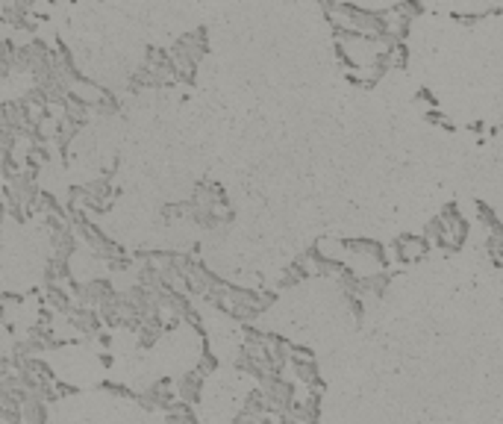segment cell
<instances>
[{
	"instance_id": "6da1fadb",
	"label": "cell",
	"mask_w": 503,
	"mask_h": 424,
	"mask_svg": "<svg viewBox=\"0 0 503 424\" xmlns=\"http://www.w3.org/2000/svg\"><path fill=\"white\" fill-rule=\"evenodd\" d=\"M259 392L265 395L268 416H283V412H291V407L298 404V401H294V386L289 383V380H283L280 374H268L259 383Z\"/></svg>"
},
{
	"instance_id": "7a4b0ae2",
	"label": "cell",
	"mask_w": 503,
	"mask_h": 424,
	"mask_svg": "<svg viewBox=\"0 0 503 424\" xmlns=\"http://www.w3.org/2000/svg\"><path fill=\"white\" fill-rule=\"evenodd\" d=\"M74 295L80 298L83 307H92V310H101L106 301H112L118 292L115 286L109 283L106 277H97V280H85V283H71Z\"/></svg>"
},
{
	"instance_id": "3957f363",
	"label": "cell",
	"mask_w": 503,
	"mask_h": 424,
	"mask_svg": "<svg viewBox=\"0 0 503 424\" xmlns=\"http://www.w3.org/2000/svg\"><path fill=\"white\" fill-rule=\"evenodd\" d=\"M65 319H68L71 327L80 333V336H85V339H97V336H101V330H103L101 312L92 310V307H83V303H74V310L65 315Z\"/></svg>"
},
{
	"instance_id": "277c9868",
	"label": "cell",
	"mask_w": 503,
	"mask_h": 424,
	"mask_svg": "<svg viewBox=\"0 0 503 424\" xmlns=\"http://www.w3.org/2000/svg\"><path fill=\"white\" fill-rule=\"evenodd\" d=\"M345 251L353 254L356 259H368V263H374L380 271L389 268L386 248H382L377 239H345Z\"/></svg>"
},
{
	"instance_id": "5b68a950",
	"label": "cell",
	"mask_w": 503,
	"mask_h": 424,
	"mask_svg": "<svg viewBox=\"0 0 503 424\" xmlns=\"http://www.w3.org/2000/svg\"><path fill=\"white\" fill-rule=\"evenodd\" d=\"M439 219L447 224V239H451V254H453V251H459V248L465 245V239H468V221L462 219L459 206H456V203H447L444 210H442Z\"/></svg>"
},
{
	"instance_id": "8992f818",
	"label": "cell",
	"mask_w": 503,
	"mask_h": 424,
	"mask_svg": "<svg viewBox=\"0 0 503 424\" xmlns=\"http://www.w3.org/2000/svg\"><path fill=\"white\" fill-rule=\"evenodd\" d=\"M395 254H398V263H403V265L418 263V259H424L430 254V242L424 236H398Z\"/></svg>"
},
{
	"instance_id": "52a82bcc",
	"label": "cell",
	"mask_w": 503,
	"mask_h": 424,
	"mask_svg": "<svg viewBox=\"0 0 503 424\" xmlns=\"http://www.w3.org/2000/svg\"><path fill=\"white\" fill-rule=\"evenodd\" d=\"M203 374L194 368V372H189V374H183V377H177L174 380V392H177V398L183 401V404H189V407H194L201 401V395H203Z\"/></svg>"
},
{
	"instance_id": "ba28073f",
	"label": "cell",
	"mask_w": 503,
	"mask_h": 424,
	"mask_svg": "<svg viewBox=\"0 0 503 424\" xmlns=\"http://www.w3.org/2000/svg\"><path fill=\"white\" fill-rule=\"evenodd\" d=\"M50 412H48V404L36 395H27V401L21 404V424H48Z\"/></svg>"
},
{
	"instance_id": "9c48e42d",
	"label": "cell",
	"mask_w": 503,
	"mask_h": 424,
	"mask_svg": "<svg viewBox=\"0 0 503 424\" xmlns=\"http://www.w3.org/2000/svg\"><path fill=\"white\" fill-rule=\"evenodd\" d=\"M45 307H50L53 312H59V315H68L74 310V301H71L68 292L59 286V283H50V286H45Z\"/></svg>"
},
{
	"instance_id": "30bf717a",
	"label": "cell",
	"mask_w": 503,
	"mask_h": 424,
	"mask_svg": "<svg viewBox=\"0 0 503 424\" xmlns=\"http://www.w3.org/2000/svg\"><path fill=\"white\" fill-rule=\"evenodd\" d=\"M424 239H427L430 245H435V248H444L447 254H451V239H447V224L435 215L433 221H427V227H424Z\"/></svg>"
},
{
	"instance_id": "8fae6325",
	"label": "cell",
	"mask_w": 503,
	"mask_h": 424,
	"mask_svg": "<svg viewBox=\"0 0 503 424\" xmlns=\"http://www.w3.org/2000/svg\"><path fill=\"white\" fill-rule=\"evenodd\" d=\"M245 416H254V418H262L268 416V404H265V395L259 392V389H254V392L245 395V407H242Z\"/></svg>"
},
{
	"instance_id": "7c38bea8",
	"label": "cell",
	"mask_w": 503,
	"mask_h": 424,
	"mask_svg": "<svg viewBox=\"0 0 503 424\" xmlns=\"http://www.w3.org/2000/svg\"><path fill=\"white\" fill-rule=\"evenodd\" d=\"M165 424H198V418H194V412H192V407L189 404H180L174 407L168 416H165Z\"/></svg>"
},
{
	"instance_id": "4fadbf2b",
	"label": "cell",
	"mask_w": 503,
	"mask_h": 424,
	"mask_svg": "<svg viewBox=\"0 0 503 424\" xmlns=\"http://www.w3.org/2000/svg\"><path fill=\"white\" fill-rule=\"evenodd\" d=\"M477 219L483 221L491 233H495V230H500V227H503V224H500V219L495 215V210H491L489 203H483V201H477Z\"/></svg>"
},
{
	"instance_id": "5bb4252c",
	"label": "cell",
	"mask_w": 503,
	"mask_h": 424,
	"mask_svg": "<svg viewBox=\"0 0 503 424\" xmlns=\"http://www.w3.org/2000/svg\"><path fill=\"white\" fill-rule=\"evenodd\" d=\"M215 368H218V356L209 354V347H203V356H201V363H198V372L206 377V374H212Z\"/></svg>"
},
{
	"instance_id": "9a60e30c",
	"label": "cell",
	"mask_w": 503,
	"mask_h": 424,
	"mask_svg": "<svg viewBox=\"0 0 503 424\" xmlns=\"http://www.w3.org/2000/svg\"><path fill=\"white\" fill-rule=\"evenodd\" d=\"M427 118L433 124H439V127H444V130H456V124L453 121H447V115H442L439 110H427Z\"/></svg>"
},
{
	"instance_id": "2e32d148",
	"label": "cell",
	"mask_w": 503,
	"mask_h": 424,
	"mask_svg": "<svg viewBox=\"0 0 503 424\" xmlns=\"http://www.w3.org/2000/svg\"><path fill=\"white\" fill-rule=\"evenodd\" d=\"M347 298V303H351V312L356 315V319H362V298L359 295H345Z\"/></svg>"
},
{
	"instance_id": "e0dca14e",
	"label": "cell",
	"mask_w": 503,
	"mask_h": 424,
	"mask_svg": "<svg viewBox=\"0 0 503 424\" xmlns=\"http://www.w3.org/2000/svg\"><path fill=\"white\" fill-rule=\"evenodd\" d=\"M103 386H106V389H109V392H112V395H118V398H136V395L130 392L127 386H118V383H103Z\"/></svg>"
},
{
	"instance_id": "ac0fdd59",
	"label": "cell",
	"mask_w": 503,
	"mask_h": 424,
	"mask_svg": "<svg viewBox=\"0 0 503 424\" xmlns=\"http://www.w3.org/2000/svg\"><path fill=\"white\" fill-rule=\"evenodd\" d=\"M418 101H421V103H430V110H435V97H433L427 89H421V92H418Z\"/></svg>"
}]
</instances>
